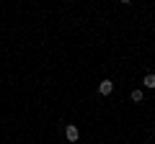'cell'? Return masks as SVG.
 <instances>
[{
	"label": "cell",
	"instance_id": "277c9868",
	"mask_svg": "<svg viewBox=\"0 0 155 144\" xmlns=\"http://www.w3.org/2000/svg\"><path fill=\"white\" fill-rule=\"evenodd\" d=\"M129 98H132L134 103H142V98H145V93H142V90H132V93H129Z\"/></svg>",
	"mask_w": 155,
	"mask_h": 144
},
{
	"label": "cell",
	"instance_id": "7a4b0ae2",
	"mask_svg": "<svg viewBox=\"0 0 155 144\" xmlns=\"http://www.w3.org/2000/svg\"><path fill=\"white\" fill-rule=\"evenodd\" d=\"M98 93L101 95H111L114 93V83H111V80H101L98 83Z\"/></svg>",
	"mask_w": 155,
	"mask_h": 144
},
{
	"label": "cell",
	"instance_id": "6da1fadb",
	"mask_svg": "<svg viewBox=\"0 0 155 144\" xmlns=\"http://www.w3.org/2000/svg\"><path fill=\"white\" fill-rule=\"evenodd\" d=\"M65 136H67V142H78V139H80V129H78L75 124H67L65 126Z\"/></svg>",
	"mask_w": 155,
	"mask_h": 144
},
{
	"label": "cell",
	"instance_id": "3957f363",
	"mask_svg": "<svg viewBox=\"0 0 155 144\" xmlns=\"http://www.w3.org/2000/svg\"><path fill=\"white\" fill-rule=\"evenodd\" d=\"M142 85L147 90H155V72H147V75H145L142 77Z\"/></svg>",
	"mask_w": 155,
	"mask_h": 144
}]
</instances>
